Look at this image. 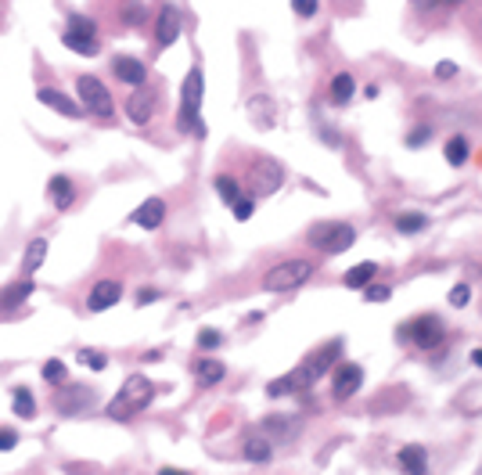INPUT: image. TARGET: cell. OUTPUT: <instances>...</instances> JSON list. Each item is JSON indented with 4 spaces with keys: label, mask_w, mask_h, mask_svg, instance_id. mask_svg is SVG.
Here are the masks:
<instances>
[{
    "label": "cell",
    "mask_w": 482,
    "mask_h": 475,
    "mask_svg": "<svg viewBox=\"0 0 482 475\" xmlns=\"http://www.w3.org/2000/svg\"><path fill=\"white\" fill-rule=\"evenodd\" d=\"M151 396H155V386L148 382V378H144V374H130L123 382L119 396L108 403V414L116 418V421H126V418H134L140 407H148Z\"/></svg>",
    "instance_id": "obj_1"
},
{
    "label": "cell",
    "mask_w": 482,
    "mask_h": 475,
    "mask_svg": "<svg viewBox=\"0 0 482 475\" xmlns=\"http://www.w3.org/2000/svg\"><path fill=\"white\" fill-rule=\"evenodd\" d=\"M198 108H202V72L191 69L184 79V94H180V130H195L198 137L205 134V126L198 123Z\"/></svg>",
    "instance_id": "obj_2"
},
{
    "label": "cell",
    "mask_w": 482,
    "mask_h": 475,
    "mask_svg": "<svg viewBox=\"0 0 482 475\" xmlns=\"http://www.w3.org/2000/svg\"><path fill=\"white\" fill-rule=\"evenodd\" d=\"M310 274H313V263H306V260H288V263H277L274 271L263 277V288L266 292H292Z\"/></svg>",
    "instance_id": "obj_3"
},
{
    "label": "cell",
    "mask_w": 482,
    "mask_h": 475,
    "mask_svg": "<svg viewBox=\"0 0 482 475\" xmlns=\"http://www.w3.org/2000/svg\"><path fill=\"white\" fill-rule=\"evenodd\" d=\"M310 242L320 252H328V256H339V252L353 249V242H357V231H353L349 224H317L310 231Z\"/></svg>",
    "instance_id": "obj_4"
},
{
    "label": "cell",
    "mask_w": 482,
    "mask_h": 475,
    "mask_svg": "<svg viewBox=\"0 0 482 475\" xmlns=\"http://www.w3.org/2000/svg\"><path fill=\"white\" fill-rule=\"evenodd\" d=\"M339 353H342V342H339V339H335V342H328L320 353H313V357H310L306 363H302L299 371H292V374H288V378H292V389H299V386H313L317 378L324 374V371L331 368L335 360H339Z\"/></svg>",
    "instance_id": "obj_5"
},
{
    "label": "cell",
    "mask_w": 482,
    "mask_h": 475,
    "mask_svg": "<svg viewBox=\"0 0 482 475\" xmlns=\"http://www.w3.org/2000/svg\"><path fill=\"white\" fill-rule=\"evenodd\" d=\"M249 184H252V195H274L284 184L281 162H274V158H255L249 169Z\"/></svg>",
    "instance_id": "obj_6"
},
{
    "label": "cell",
    "mask_w": 482,
    "mask_h": 475,
    "mask_svg": "<svg viewBox=\"0 0 482 475\" xmlns=\"http://www.w3.org/2000/svg\"><path fill=\"white\" fill-rule=\"evenodd\" d=\"M76 90H79L83 105H87L98 119H108V116H112V98H108V90L101 87V79H94V76H79Z\"/></svg>",
    "instance_id": "obj_7"
},
{
    "label": "cell",
    "mask_w": 482,
    "mask_h": 475,
    "mask_svg": "<svg viewBox=\"0 0 482 475\" xmlns=\"http://www.w3.org/2000/svg\"><path fill=\"white\" fill-rule=\"evenodd\" d=\"M404 339H414V346H439L443 342V324L432 313L417 317L410 328H404Z\"/></svg>",
    "instance_id": "obj_8"
},
{
    "label": "cell",
    "mask_w": 482,
    "mask_h": 475,
    "mask_svg": "<svg viewBox=\"0 0 482 475\" xmlns=\"http://www.w3.org/2000/svg\"><path fill=\"white\" fill-rule=\"evenodd\" d=\"M360 382H364V368H357V363H342V368L335 371L331 396H335V400H349V396L360 389Z\"/></svg>",
    "instance_id": "obj_9"
},
{
    "label": "cell",
    "mask_w": 482,
    "mask_h": 475,
    "mask_svg": "<svg viewBox=\"0 0 482 475\" xmlns=\"http://www.w3.org/2000/svg\"><path fill=\"white\" fill-rule=\"evenodd\" d=\"M151 108H155V94L148 87H137L130 94V101H126V116H130L134 126H144V123L151 119Z\"/></svg>",
    "instance_id": "obj_10"
},
{
    "label": "cell",
    "mask_w": 482,
    "mask_h": 475,
    "mask_svg": "<svg viewBox=\"0 0 482 475\" xmlns=\"http://www.w3.org/2000/svg\"><path fill=\"white\" fill-rule=\"evenodd\" d=\"M123 299V288L116 281H98L90 288V295H87V306L94 310V313H101V310H108V306H116Z\"/></svg>",
    "instance_id": "obj_11"
},
{
    "label": "cell",
    "mask_w": 482,
    "mask_h": 475,
    "mask_svg": "<svg viewBox=\"0 0 482 475\" xmlns=\"http://www.w3.org/2000/svg\"><path fill=\"white\" fill-rule=\"evenodd\" d=\"M176 36H180V14H176V8H173V4H166L163 11H158L155 40H158V47H169Z\"/></svg>",
    "instance_id": "obj_12"
},
{
    "label": "cell",
    "mask_w": 482,
    "mask_h": 475,
    "mask_svg": "<svg viewBox=\"0 0 482 475\" xmlns=\"http://www.w3.org/2000/svg\"><path fill=\"white\" fill-rule=\"evenodd\" d=\"M36 101L47 105V108H54V112L65 116V119H76V116H79V105H76L72 98H65V94L51 90V87H40V90H36Z\"/></svg>",
    "instance_id": "obj_13"
},
{
    "label": "cell",
    "mask_w": 482,
    "mask_h": 475,
    "mask_svg": "<svg viewBox=\"0 0 482 475\" xmlns=\"http://www.w3.org/2000/svg\"><path fill=\"white\" fill-rule=\"evenodd\" d=\"M163 216H166L163 198H148V202L140 205V209H134V224L144 227V231H155L158 224H163Z\"/></svg>",
    "instance_id": "obj_14"
},
{
    "label": "cell",
    "mask_w": 482,
    "mask_h": 475,
    "mask_svg": "<svg viewBox=\"0 0 482 475\" xmlns=\"http://www.w3.org/2000/svg\"><path fill=\"white\" fill-rule=\"evenodd\" d=\"M112 65H116V76L123 79V83H130V87H140V83H144V65H140L137 58L119 54L116 61H112Z\"/></svg>",
    "instance_id": "obj_15"
},
{
    "label": "cell",
    "mask_w": 482,
    "mask_h": 475,
    "mask_svg": "<svg viewBox=\"0 0 482 475\" xmlns=\"http://www.w3.org/2000/svg\"><path fill=\"white\" fill-rule=\"evenodd\" d=\"M274 116H277V108L270 98H252L249 101V119L260 126V130H270V126H274Z\"/></svg>",
    "instance_id": "obj_16"
},
{
    "label": "cell",
    "mask_w": 482,
    "mask_h": 475,
    "mask_svg": "<svg viewBox=\"0 0 482 475\" xmlns=\"http://www.w3.org/2000/svg\"><path fill=\"white\" fill-rule=\"evenodd\" d=\"M36 284L33 281H19V284H8L4 292H0V310H14L19 303H25L29 295H33Z\"/></svg>",
    "instance_id": "obj_17"
},
{
    "label": "cell",
    "mask_w": 482,
    "mask_h": 475,
    "mask_svg": "<svg viewBox=\"0 0 482 475\" xmlns=\"http://www.w3.org/2000/svg\"><path fill=\"white\" fill-rule=\"evenodd\" d=\"M399 465H404V472H410V475L425 472V468H428V454H425V447H417V443L404 447V450H399Z\"/></svg>",
    "instance_id": "obj_18"
},
{
    "label": "cell",
    "mask_w": 482,
    "mask_h": 475,
    "mask_svg": "<svg viewBox=\"0 0 482 475\" xmlns=\"http://www.w3.org/2000/svg\"><path fill=\"white\" fill-rule=\"evenodd\" d=\"M11 400H14L11 407H14V414H19V418H25V421H29V418H36V403H33V392H29L25 386H19V389H14V392H11Z\"/></svg>",
    "instance_id": "obj_19"
},
{
    "label": "cell",
    "mask_w": 482,
    "mask_h": 475,
    "mask_svg": "<svg viewBox=\"0 0 482 475\" xmlns=\"http://www.w3.org/2000/svg\"><path fill=\"white\" fill-rule=\"evenodd\" d=\"M43 260H47V242H43V237H36V242H29V249H25V271L36 274L40 266H43Z\"/></svg>",
    "instance_id": "obj_20"
},
{
    "label": "cell",
    "mask_w": 482,
    "mask_h": 475,
    "mask_svg": "<svg viewBox=\"0 0 482 475\" xmlns=\"http://www.w3.org/2000/svg\"><path fill=\"white\" fill-rule=\"evenodd\" d=\"M61 43H65L69 47V51H76V54H98V40H94V36H76V33H65V36H61Z\"/></svg>",
    "instance_id": "obj_21"
},
{
    "label": "cell",
    "mask_w": 482,
    "mask_h": 475,
    "mask_svg": "<svg viewBox=\"0 0 482 475\" xmlns=\"http://www.w3.org/2000/svg\"><path fill=\"white\" fill-rule=\"evenodd\" d=\"M375 274H378V266H375V263H357V266H353V271L346 274V284H349V288H364V284L371 281Z\"/></svg>",
    "instance_id": "obj_22"
},
{
    "label": "cell",
    "mask_w": 482,
    "mask_h": 475,
    "mask_svg": "<svg viewBox=\"0 0 482 475\" xmlns=\"http://www.w3.org/2000/svg\"><path fill=\"white\" fill-rule=\"evenodd\" d=\"M353 87H357V83H353V76H346V72L335 76V79H331V101H335V105H346V101L353 98Z\"/></svg>",
    "instance_id": "obj_23"
},
{
    "label": "cell",
    "mask_w": 482,
    "mask_h": 475,
    "mask_svg": "<svg viewBox=\"0 0 482 475\" xmlns=\"http://www.w3.org/2000/svg\"><path fill=\"white\" fill-rule=\"evenodd\" d=\"M51 195H54L58 209H69V205H72V184H69V177H54L51 180Z\"/></svg>",
    "instance_id": "obj_24"
},
{
    "label": "cell",
    "mask_w": 482,
    "mask_h": 475,
    "mask_svg": "<svg viewBox=\"0 0 482 475\" xmlns=\"http://www.w3.org/2000/svg\"><path fill=\"white\" fill-rule=\"evenodd\" d=\"M195 371H198V382L202 386H216L220 378H223V363L220 360H202Z\"/></svg>",
    "instance_id": "obj_25"
},
{
    "label": "cell",
    "mask_w": 482,
    "mask_h": 475,
    "mask_svg": "<svg viewBox=\"0 0 482 475\" xmlns=\"http://www.w3.org/2000/svg\"><path fill=\"white\" fill-rule=\"evenodd\" d=\"M425 224H428V220L421 213H399L396 216V231H404V234H417Z\"/></svg>",
    "instance_id": "obj_26"
},
{
    "label": "cell",
    "mask_w": 482,
    "mask_h": 475,
    "mask_svg": "<svg viewBox=\"0 0 482 475\" xmlns=\"http://www.w3.org/2000/svg\"><path fill=\"white\" fill-rule=\"evenodd\" d=\"M464 158H468V140H464V137H454V140L446 145V162H450V166H461Z\"/></svg>",
    "instance_id": "obj_27"
},
{
    "label": "cell",
    "mask_w": 482,
    "mask_h": 475,
    "mask_svg": "<svg viewBox=\"0 0 482 475\" xmlns=\"http://www.w3.org/2000/svg\"><path fill=\"white\" fill-rule=\"evenodd\" d=\"M245 457H249V461H255V465H266L270 461V447H266L263 439H249L245 443Z\"/></svg>",
    "instance_id": "obj_28"
},
{
    "label": "cell",
    "mask_w": 482,
    "mask_h": 475,
    "mask_svg": "<svg viewBox=\"0 0 482 475\" xmlns=\"http://www.w3.org/2000/svg\"><path fill=\"white\" fill-rule=\"evenodd\" d=\"M69 33H76V36H94V33H98V25H94L87 14H72V19H69Z\"/></svg>",
    "instance_id": "obj_29"
},
{
    "label": "cell",
    "mask_w": 482,
    "mask_h": 475,
    "mask_svg": "<svg viewBox=\"0 0 482 475\" xmlns=\"http://www.w3.org/2000/svg\"><path fill=\"white\" fill-rule=\"evenodd\" d=\"M65 363H61V360H47L43 363V378H47V382H51V386H61V382H65Z\"/></svg>",
    "instance_id": "obj_30"
},
{
    "label": "cell",
    "mask_w": 482,
    "mask_h": 475,
    "mask_svg": "<svg viewBox=\"0 0 482 475\" xmlns=\"http://www.w3.org/2000/svg\"><path fill=\"white\" fill-rule=\"evenodd\" d=\"M364 299H367V303H385V299H392V288H389V284H371V281H367L364 284Z\"/></svg>",
    "instance_id": "obj_31"
},
{
    "label": "cell",
    "mask_w": 482,
    "mask_h": 475,
    "mask_svg": "<svg viewBox=\"0 0 482 475\" xmlns=\"http://www.w3.org/2000/svg\"><path fill=\"white\" fill-rule=\"evenodd\" d=\"M79 363H87L94 371H105L108 368V357L105 353H94V350H79Z\"/></svg>",
    "instance_id": "obj_32"
},
{
    "label": "cell",
    "mask_w": 482,
    "mask_h": 475,
    "mask_svg": "<svg viewBox=\"0 0 482 475\" xmlns=\"http://www.w3.org/2000/svg\"><path fill=\"white\" fill-rule=\"evenodd\" d=\"M216 191L223 195V202H238V198H241V191H238V184H234L231 177H216Z\"/></svg>",
    "instance_id": "obj_33"
},
{
    "label": "cell",
    "mask_w": 482,
    "mask_h": 475,
    "mask_svg": "<svg viewBox=\"0 0 482 475\" xmlns=\"http://www.w3.org/2000/svg\"><path fill=\"white\" fill-rule=\"evenodd\" d=\"M198 346H202V350H216V346H223V335L216 328H202L198 331Z\"/></svg>",
    "instance_id": "obj_34"
},
{
    "label": "cell",
    "mask_w": 482,
    "mask_h": 475,
    "mask_svg": "<svg viewBox=\"0 0 482 475\" xmlns=\"http://www.w3.org/2000/svg\"><path fill=\"white\" fill-rule=\"evenodd\" d=\"M231 209H234V220H241V224H245V220L255 213V205H252L249 198H238V202H231Z\"/></svg>",
    "instance_id": "obj_35"
},
{
    "label": "cell",
    "mask_w": 482,
    "mask_h": 475,
    "mask_svg": "<svg viewBox=\"0 0 482 475\" xmlns=\"http://www.w3.org/2000/svg\"><path fill=\"white\" fill-rule=\"evenodd\" d=\"M468 299H472V288H468V284H457V288L454 292H450V306H468Z\"/></svg>",
    "instance_id": "obj_36"
},
{
    "label": "cell",
    "mask_w": 482,
    "mask_h": 475,
    "mask_svg": "<svg viewBox=\"0 0 482 475\" xmlns=\"http://www.w3.org/2000/svg\"><path fill=\"white\" fill-rule=\"evenodd\" d=\"M123 19L126 22H144V4L140 0H130V4L123 8Z\"/></svg>",
    "instance_id": "obj_37"
},
{
    "label": "cell",
    "mask_w": 482,
    "mask_h": 475,
    "mask_svg": "<svg viewBox=\"0 0 482 475\" xmlns=\"http://www.w3.org/2000/svg\"><path fill=\"white\" fill-rule=\"evenodd\" d=\"M284 392H292V378H277V382L266 386V396H274V400H277V396H284Z\"/></svg>",
    "instance_id": "obj_38"
},
{
    "label": "cell",
    "mask_w": 482,
    "mask_h": 475,
    "mask_svg": "<svg viewBox=\"0 0 482 475\" xmlns=\"http://www.w3.org/2000/svg\"><path fill=\"white\" fill-rule=\"evenodd\" d=\"M292 11L302 14V19H310V14H317V0H292Z\"/></svg>",
    "instance_id": "obj_39"
},
{
    "label": "cell",
    "mask_w": 482,
    "mask_h": 475,
    "mask_svg": "<svg viewBox=\"0 0 482 475\" xmlns=\"http://www.w3.org/2000/svg\"><path fill=\"white\" fill-rule=\"evenodd\" d=\"M14 443H19V432H11V429H0V454L14 450Z\"/></svg>",
    "instance_id": "obj_40"
},
{
    "label": "cell",
    "mask_w": 482,
    "mask_h": 475,
    "mask_svg": "<svg viewBox=\"0 0 482 475\" xmlns=\"http://www.w3.org/2000/svg\"><path fill=\"white\" fill-rule=\"evenodd\" d=\"M436 76H439V79L457 76V65H454V61H439V65H436Z\"/></svg>",
    "instance_id": "obj_41"
},
{
    "label": "cell",
    "mask_w": 482,
    "mask_h": 475,
    "mask_svg": "<svg viewBox=\"0 0 482 475\" xmlns=\"http://www.w3.org/2000/svg\"><path fill=\"white\" fill-rule=\"evenodd\" d=\"M155 299H158V288H144V292L137 295V303H140V306H148V303H155Z\"/></svg>",
    "instance_id": "obj_42"
},
{
    "label": "cell",
    "mask_w": 482,
    "mask_h": 475,
    "mask_svg": "<svg viewBox=\"0 0 482 475\" xmlns=\"http://www.w3.org/2000/svg\"><path fill=\"white\" fill-rule=\"evenodd\" d=\"M439 4H461V0H417V8H439Z\"/></svg>",
    "instance_id": "obj_43"
},
{
    "label": "cell",
    "mask_w": 482,
    "mask_h": 475,
    "mask_svg": "<svg viewBox=\"0 0 482 475\" xmlns=\"http://www.w3.org/2000/svg\"><path fill=\"white\" fill-rule=\"evenodd\" d=\"M425 137H428V126H421V130H414V134H410V145L417 148V145H421Z\"/></svg>",
    "instance_id": "obj_44"
}]
</instances>
